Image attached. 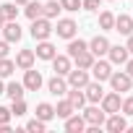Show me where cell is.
<instances>
[{
  "instance_id": "cell-1",
  "label": "cell",
  "mask_w": 133,
  "mask_h": 133,
  "mask_svg": "<svg viewBox=\"0 0 133 133\" xmlns=\"http://www.w3.org/2000/svg\"><path fill=\"white\" fill-rule=\"evenodd\" d=\"M50 34H52V24H50V18L39 16V18L31 21V37H34V39H47Z\"/></svg>"
},
{
  "instance_id": "cell-2",
  "label": "cell",
  "mask_w": 133,
  "mask_h": 133,
  "mask_svg": "<svg viewBox=\"0 0 133 133\" xmlns=\"http://www.w3.org/2000/svg\"><path fill=\"white\" fill-rule=\"evenodd\" d=\"M42 84H44V81H42V73L34 71V65L24 71V89H26V91H39Z\"/></svg>"
},
{
  "instance_id": "cell-3",
  "label": "cell",
  "mask_w": 133,
  "mask_h": 133,
  "mask_svg": "<svg viewBox=\"0 0 133 133\" xmlns=\"http://www.w3.org/2000/svg\"><path fill=\"white\" fill-rule=\"evenodd\" d=\"M107 81L112 84V91H130V86H133V78H130L125 71H117V73H112Z\"/></svg>"
},
{
  "instance_id": "cell-4",
  "label": "cell",
  "mask_w": 133,
  "mask_h": 133,
  "mask_svg": "<svg viewBox=\"0 0 133 133\" xmlns=\"http://www.w3.org/2000/svg\"><path fill=\"white\" fill-rule=\"evenodd\" d=\"M52 31H57V37H63V39H73V37H76V31H78V26H76V21H73V18H60V21H57V26H55Z\"/></svg>"
},
{
  "instance_id": "cell-5",
  "label": "cell",
  "mask_w": 133,
  "mask_h": 133,
  "mask_svg": "<svg viewBox=\"0 0 133 133\" xmlns=\"http://www.w3.org/2000/svg\"><path fill=\"white\" fill-rule=\"evenodd\" d=\"M86 84H89V71H84V68H71L68 71V86L84 89Z\"/></svg>"
},
{
  "instance_id": "cell-6",
  "label": "cell",
  "mask_w": 133,
  "mask_h": 133,
  "mask_svg": "<svg viewBox=\"0 0 133 133\" xmlns=\"http://www.w3.org/2000/svg\"><path fill=\"white\" fill-rule=\"evenodd\" d=\"M84 94H86V102H91V104L102 102V97H104V89H102V81H89V84L84 86Z\"/></svg>"
},
{
  "instance_id": "cell-7",
  "label": "cell",
  "mask_w": 133,
  "mask_h": 133,
  "mask_svg": "<svg viewBox=\"0 0 133 133\" xmlns=\"http://www.w3.org/2000/svg\"><path fill=\"white\" fill-rule=\"evenodd\" d=\"M120 104H123V99H120V91H110V94H104V97H102V110H104L107 115H112V112H120Z\"/></svg>"
},
{
  "instance_id": "cell-8",
  "label": "cell",
  "mask_w": 133,
  "mask_h": 133,
  "mask_svg": "<svg viewBox=\"0 0 133 133\" xmlns=\"http://www.w3.org/2000/svg\"><path fill=\"white\" fill-rule=\"evenodd\" d=\"M89 71H91L94 81H107V78L112 76V68H110V63H104V60H94Z\"/></svg>"
},
{
  "instance_id": "cell-9",
  "label": "cell",
  "mask_w": 133,
  "mask_h": 133,
  "mask_svg": "<svg viewBox=\"0 0 133 133\" xmlns=\"http://www.w3.org/2000/svg\"><path fill=\"white\" fill-rule=\"evenodd\" d=\"M0 31H3V37H5V42L11 44V42H18L21 39V26H18V21H5L3 24V29H0Z\"/></svg>"
},
{
  "instance_id": "cell-10",
  "label": "cell",
  "mask_w": 133,
  "mask_h": 133,
  "mask_svg": "<svg viewBox=\"0 0 133 133\" xmlns=\"http://www.w3.org/2000/svg\"><path fill=\"white\" fill-rule=\"evenodd\" d=\"M107 130L110 133H123V130H128V123H125V117L120 115V112H112V115H107Z\"/></svg>"
},
{
  "instance_id": "cell-11",
  "label": "cell",
  "mask_w": 133,
  "mask_h": 133,
  "mask_svg": "<svg viewBox=\"0 0 133 133\" xmlns=\"http://www.w3.org/2000/svg\"><path fill=\"white\" fill-rule=\"evenodd\" d=\"M107 50H110V42H107V37H94L91 42H89V52L94 55V57H102V55H107Z\"/></svg>"
},
{
  "instance_id": "cell-12",
  "label": "cell",
  "mask_w": 133,
  "mask_h": 133,
  "mask_svg": "<svg viewBox=\"0 0 133 133\" xmlns=\"http://www.w3.org/2000/svg\"><path fill=\"white\" fill-rule=\"evenodd\" d=\"M34 55H37L39 60H52V57L57 55V50H55V44H52V42H47V39H39V44H37Z\"/></svg>"
},
{
  "instance_id": "cell-13",
  "label": "cell",
  "mask_w": 133,
  "mask_h": 133,
  "mask_svg": "<svg viewBox=\"0 0 133 133\" xmlns=\"http://www.w3.org/2000/svg\"><path fill=\"white\" fill-rule=\"evenodd\" d=\"M107 55H110V63H115V65H125V60H128V47H120V44H110V50H107Z\"/></svg>"
},
{
  "instance_id": "cell-14",
  "label": "cell",
  "mask_w": 133,
  "mask_h": 133,
  "mask_svg": "<svg viewBox=\"0 0 133 133\" xmlns=\"http://www.w3.org/2000/svg\"><path fill=\"white\" fill-rule=\"evenodd\" d=\"M84 120H86V125H102V123L107 120V112L91 104V107H89V110L84 112Z\"/></svg>"
},
{
  "instance_id": "cell-15",
  "label": "cell",
  "mask_w": 133,
  "mask_h": 133,
  "mask_svg": "<svg viewBox=\"0 0 133 133\" xmlns=\"http://www.w3.org/2000/svg\"><path fill=\"white\" fill-rule=\"evenodd\" d=\"M65 130L68 133H84L86 130V120H84V115H71V117H65Z\"/></svg>"
},
{
  "instance_id": "cell-16",
  "label": "cell",
  "mask_w": 133,
  "mask_h": 133,
  "mask_svg": "<svg viewBox=\"0 0 133 133\" xmlns=\"http://www.w3.org/2000/svg\"><path fill=\"white\" fill-rule=\"evenodd\" d=\"M47 89H50V94H55V97H63L65 91H68V81H65L63 76H52L50 81H47Z\"/></svg>"
},
{
  "instance_id": "cell-17",
  "label": "cell",
  "mask_w": 133,
  "mask_h": 133,
  "mask_svg": "<svg viewBox=\"0 0 133 133\" xmlns=\"http://www.w3.org/2000/svg\"><path fill=\"white\" fill-rule=\"evenodd\" d=\"M52 71H55L57 76H68V71H71V57H68V55H55V57H52Z\"/></svg>"
},
{
  "instance_id": "cell-18",
  "label": "cell",
  "mask_w": 133,
  "mask_h": 133,
  "mask_svg": "<svg viewBox=\"0 0 133 133\" xmlns=\"http://www.w3.org/2000/svg\"><path fill=\"white\" fill-rule=\"evenodd\" d=\"M115 31H120V34H130L133 31V18L130 16H125V13H120V16H115Z\"/></svg>"
},
{
  "instance_id": "cell-19",
  "label": "cell",
  "mask_w": 133,
  "mask_h": 133,
  "mask_svg": "<svg viewBox=\"0 0 133 133\" xmlns=\"http://www.w3.org/2000/svg\"><path fill=\"white\" fill-rule=\"evenodd\" d=\"M34 50H21L18 55H16V65H18V68L21 71H26V68H31V65H34Z\"/></svg>"
},
{
  "instance_id": "cell-20",
  "label": "cell",
  "mask_w": 133,
  "mask_h": 133,
  "mask_svg": "<svg viewBox=\"0 0 133 133\" xmlns=\"http://www.w3.org/2000/svg\"><path fill=\"white\" fill-rule=\"evenodd\" d=\"M65 94H68V102H71V104H73L76 110H81V107L86 104V94H84L81 89H73V86H71V89L65 91Z\"/></svg>"
},
{
  "instance_id": "cell-21",
  "label": "cell",
  "mask_w": 133,
  "mask_h": 133,
  "mask_svg": "<svg viewBox=\"0 0 133 133\" xmlns=\"http://www.w3.org/2000/svg\"><path fill=\"white\" fill-rule=\"evenodd\" d=\"M71 60H76V68H84V71H89V68H91V63H94L97 57H94L89 50H84V52H78V55H76V57H71Z\"/></svg>"
},
{
  "instance_id": "cell-22",
  "label": "cell",
  "mask_w": 133,
  "mask_h": 133,
  "mask_svg": "<svg viewBox=\"0 0 133 133\" xmlns=\"http://www.w3.org/2000/svg\"><path fill=\"white\" fill-rule=\"evenodd\" d=\"M73 112H76V107H73L68 99H60L57 107H55V117H63V120H65V117H71Z\"/></svg>"
},
{
  "instance_id": "cell-23",
  "label": "cell",
  "mask_w": 133,
  "mask_h": 133,
  "mask_svg": "<svg viewBox=\"0 0 133 133\" xmlns=\"http://www.w3.org/2000/svg\"><path fill=\"white\" fill-rule=\"evenodd\" d=\"M60 11H63V8H60L57 0H50V3H44V5H42V16H44V18H50V21H52V18H57V16H60Z\"/></svg>"
},
{
  "instance_id": "cell-24",
  "label": "cell",
  "mask_w": 133,
  "mask_h": 133,
  "mask_svg": "<svg viewBox=\"0 0 133 133\" xmlns=\"http://www.w3.org/2000/svg\"><path fill=\"white\" fill-rule=\"evenodd\" d=\"M84 50H89V42H84V39H68V57H76L78 52H84Z\"/></svg>"
},
{
  "instance_id": "cell-25",
  "label": "cell",
  "mask_w": 133,
  "mask_h": 133,
  "mask_svg": "<svg viewBox=\"0 0 133 133\" xmlns=\"http://www.w3.org/2000/svg\"><path fill=\"white\" fill-rule=\"evenodd\" d=\"M37 117L44 120V123H50V120L55 117V107L47 104V102H39V104H37Z\"/></svg>"
},
{
  "instance_id": "cell-26",
  "label": "cell",
  "mask_w": 133,
  "mask_h": 133,
  "mask_svg": "<svg viewBox=\"0 0 133 133\" xmlns=\"http://www.w3.org/2000/svg\"><path fill=\"white\" fill-rule=\"evenodd\" d=\"M24 91H26V89H24V84H18V81H11V84L5 86V94L11 97V102H13V99H24Z\"/></svg>"
},
{
  "instance_id": "cell-27",
  "label": "cell",
  "mask_w": 133,
  "mask_h": 133,
  "mask_svg": "<svg viewBox=\"0 0 133 133\" xmlns=\"http://www.w3.org/2000/svg\"><path fill=\"white\" fill-rule=\"evenodd\" d=\"M0 13H3L5 21H16V18H18V3H5V5H0Z\"/></svg>"
},
{
  "instance_id": "cell-28",
  "label": "cell",
  "mask_w": 133,
  "mask_h": 133,
  "mask_svg": "<svg viewBox=\"0 0 133 133\" xmlns=\"http://www.w3.org/2000/svg\"><path fill=\"white\" fill-rule=\"evenodd\" d=\"M24 13H26V18H29V21L39 18V16H42V3H34V0H29L26 8H24Z\"/></svg>"
},
{
  "instance_id": "cell-29",
  "label": "cell",
  "mask_w": 133,
  "mask_h": 133,
  "mask_svg": "<svg viewBox=\"0 0 133 133\" xmlns=\"http://www.w3.org/2000/svg\"><path fill=\"white\" fill-rule=\"evenodd\" d=\"M99 29H104V31L115 29V13H110V11H102V13H99Z\"/></svg>"
},
{
  "instance_id": "cell-30",
  "label": "cell",
  "mask_w": 133,
  "mask_h": 133,
  "mask_svg": "<svg viewBox=\"0 0 133 133\" xmlns=\"http://www.w3.org/2000/svg\"><path fill=\"white\" fill-rule=\"evenodd\" d=\"M13 71H16V63L8 57H0V78H8Z\"/></svg>"
},
{
  "instance_id": "cell-31",
  "label": "cell",
  "mask_w": 133,
  "mask_h": 133,
  "mask_svg": "<svg viewBox=\"0 0 133 133\" xmlns=\"http://www.w3.org/2000/svg\"><path fill=\"white\" fill-rule=\"evenodd\" d=\"M11 115H13V117H24V115H26V102H24V99H13Z\"/></svg>"
},
{
  "instance_id": "cell-32",
  "label": "cell",
  "mask_w": 133,
  "mask_h": 133,
  "mask_svg": "<svg viewBox=\"0 0 133 133\" xmlns=\"http://www.w3.org/2000/svg\"><path fill=\"white\" fill-rule=\"evenodd\" d=\"M44 128H47V123L39 120V117H34V120L26 123V130H31V133H44Z\"/></svg>"
},
{
  "instance_id": "cell-33",
  "label": "cell",
  "mask_w": 133,
  "mask_h": 133,
  "mask_svg": "<svg viewBox=\"0 0 133 133\" xmlns=\"http://www.w3.org/2000/svg\"><path fill=\"white\" fill-rule=\"evenodd\" d=\"M60 8H63V11H71V13H76V11L81 8V0H60Z\"/></svg>"
},
{
  "instance_id": "cell-34",
  "label": "cell",
  "mask_w": 133,
  "mask_h": 133,
  "mask_svg": "<svg viewBox=\"0 0 133 133\" xmlns=\"http://www.w3.org/2000/svg\"><path fill=\"white\" fill-rule=\"evenodd\" d=\"M99 3L102 0H81V8L84 11H99Z\"/></svg>"
},
{
  "instance_id": "cell-35",
  "label": "cell",
  "mask_w": 133,
  "mask_h": 133,
  "mask_svg": "<svg viewBox=\"0 0 133 133\" xmlns=\"http://www.w3.org/2000/svg\"><path fill=\"white\" fill-rule=\"evenodd\" d=\"M120 110H123L125 115H133V97H125L123 104H120Z\"/></svg>"
},
{
  "instance_id": "cell-36",
  "label": "cell",
  "mask_w": 133,
  "mask_h": 133,
  "mask_svg": "<svg viewBox=\"0 0 133 133\" xmlns=\"http://www.w3.org/2000/svg\"><path fill=\"white\" fill-rule=\"evenodd\" d=\"M11 117H13V115H11V110H8V107H0V125L11 123Z\"/></svg>"
},
{
  "instance_id": "cell-37",
  "label": "cell",
  "mask_w": 133,
  "mask_h": 133,
  "mask_svg": "<svg viewBox=\"0 0 133 133\" xmlns=\"http://www.w3.org/2000/svg\"><path fill=\"white\" fill-rule=\"evenodd\" d=\"M8 52H11V50H8V42L0 39V57H8Z\"/></svg>"
},
{
  "instance_id": "cell-38",
  "label": "cell",
  "mask_w": 133,
  "mask_h": 133,
  "mask_svg": "<svg viewBox=\"0 0 133 133\" xmlns=\"http://www.w3.org/2000/svg\"><path fill=\"white\" fill-rule=\"evenodd\" d=\"M125 73L133 78V60H125Z\"/></svg>"
},
{
  "instance_id": "cell-39",
  "label": "cell",
  "mask_w": 133,
  "mask_h": 133,
  "mask_svg": "<svg viewBox=\"0 0 133 133\" xmlns=\"http://www.w3.org/2000/svg\"><path fill=\"white\" fill-rule=\"evenodd\" d=\"M125 47H128V52H133V31L128 34V44H125Z\"/></svg>"
},
{
  "instance_id": "cell-40",
  "label": "cell",
  "mask_w": 133,
  "mask_h": 133,
  "mask_svg": "<svg viewBox=\"0 0 133 133\" xmlns=\"http://www.w3.org/2000/svg\"><path fill=\"white\" fill-rule=\"evenodd\" d=\"M0 133H11V125L5 123V125H0Z\"/></svg>"
},
{
  "instance_id": "cell-41",
  "label": "cell",
  "mask_w": 133,
  "mask_h": 133,
  "mask_svg": "<svg viewBox=\"0 0 133 133\" xmlns=\"http://www.w3.org/2000/svg\"><path fill=\"white\" fill-rule=\"evenodd\" d=\"M0 94H5V86H3V78H0Z\"/></svg>"
},
{
  "instance_id": "cell-42",
  "label": "cell",
  "mask_w": 133,
  "mask_h": 133,
  "mask_svg": "<svg viewBox=\"0 0 133 133\" xmlns=\"http://www.w3.org/2000/svg\"><path fill=\"white\" fill-rule=\"evenodd\" d=\"M13 3H18V5H26V3H29V0H13Z\"/></svg>"
},
{
  "instance_id": "cell-43",
  "label": "cell",
  "mask_w": 133,
  "mask_h": 133,
  "mask_svg": "<svg viewBox=\"0 0 133 133\" xmlns=\"http://www.w3.org/2000/svg\"><path fill=\"white\" fill-rule=\"evenodd\" d=\"M3 24H5V18H3V13H0V29H3Z\"/></svg>"
},
{
  "instance_id": "cell-44",
  "label": "cell",
  "mask_w": 133,
  "mask_h": 133,
  "mask_svg": "<svg viewBox=\"0 0 133 133\" xmlns=\"http://www.w3.org/2000/svg\"><path fill=\"white\" fill-rule=\"evenodd\" d=\"M110 3H112V0H110Z\"/></svg>"
}]
</instances>
